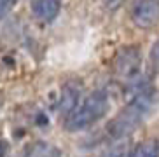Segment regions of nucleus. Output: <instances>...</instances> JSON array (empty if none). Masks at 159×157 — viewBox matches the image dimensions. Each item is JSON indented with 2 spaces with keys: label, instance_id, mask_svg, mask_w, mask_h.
Returning a JSON list of instances; mask_svg holds the SVG:
<instances>
[{
  "label": "nucleus",
  "instance_id": "1",
  "mask_svg": "<svg viewBox=\"0 0 159 157\" xmlns=\"http://www.w3.org/2000/svg\"><path fill=\"white\" fill-rule=\"evenodd\" d=\"M156 103H157V94L154 86H145L140 91L133 92L131 100L124 105V108L105 126L107 140L114 143L124 141L150 117L156 108Z\"/></svg>",
  "mask_w": 159,
  "mask_h": 157
},
{
  "label": "nucleus",
  "instance_id": "2",
  "mask_svg": "<svg viewBox=\"0 0 159 157\" xmlns=\"http://www.w3.org/2000/svg\"><path fill=\"white\" fill-rule=\"evenodd\" d=\"M110 110V96L105 89H96L86 98L82 105H79L65 119V129L68 133H79L93 124H96L102 117Z\"/></svg>",
  "mask_w": 159,
  "mask_h": 157
},
{
  "label": "nucleus",
  "instance_id": "3",
  "mask_svg": "<svg viewBox=\"0 0 159 157\" xmlns=\"http://www.w3.org/2000/svg\"><path fill=\"white\" fill-rule=\"evenodd\" d=\"M142 66V52L140 46H124L119 49L117 56L114 58V74L117 77L133 82Z\"/></svg>",
  "mask_w": 159,
  "mask_h": 157
},
{
  "label": "nucleus",
  "instance_id": "4",
  "mask_svg": "<svg viewBox=\"0 0 159 157\" xmlns=\"http://www.w3.org/2000/svg\"><path fill=\"white\" fill-rule=\"evenodd\" d=\"M159 0H133L129 9V18L133 25L142 30H150L157 23Z\"/></svg>",
  "mask_w": 159,
  "mask_h": 157
},
{
  "label": "nucleus",
  "instance_id": "5",
  "mask_svg": "<svg viewBox=\"0 0 159 157\" xmlns=\"http://www.w3.org/2000/svg\"><path fill=\"white\" fill-rule=\"evenodd\" d=\"M80 92H82V84H79L77 80H68L63 86L60 92V100H58V110L65 119L79 106Z\"/></svg>",
  "mask_w": 159,
  "mask_h": 157
},
{
  "label": "nucleus",
  "instance_id": "6",
  "mask_svg": "<svg viewBox=\"0 0 159 157\" xmlns=\"http://www.w3.org/2000/svg\"><path fill=\"white\" fill-rule=\"evenodd\" d=\"M33 16L44 23H52L61 9V0H30Z\"/></svg>",
  "mask_w": 159,
  "mask_h": 157
},
{
  "label": "nucleus",
  "instance_id": "7",
  "mask_svg": "<svg viewBox=\"0 0 159 157\" xmlns=\"http://www.w3.org/2000/svg\"><path fill=\"white\" fill-rule=\"evenodd\" d=\"M157 155H159V148L156 140H147V141L135 145L129 154V157H157Z\"/></svg>",
  "mask_w": 159,
  "mask_h": 157
},
{
  "label": "nucleus",
  "instance_id": "8",
  "mask_svg": "<svg viewBox=\"0 0 159 157\" xmlns=\"http://www.w3.org/2000/svg\"><path fill=\"white\" fill-rule=\"evenodd\" d=\"M58 155H60V152L54 147L40 141V143L32 145V148L28 150V155L26 157H58Z\"/></svg>",
  "mask_w": 159,
  "mask_h": 157
},
{
  "label": "nucleus",
  "instance_id": "9",
  "mask_svg": "<svg viewBox=\"0 0 159 157\" xmlns=\"http://www.w3.org/2000/svg\"><path fill=\"white\" fill-rule=\"evenodd\" d=\"M131 148H133V145L126 143V141H122V143H116V145H112V147L108 148L102 157H129Z\"/></svg>",
  "mask_w": 159,
  "mask_h": 157
},
{
  "label": "nucleus",
  "instance_id": "10",
  "mask_svg": "<svg viewBox=\"0 0 159 157\" xmlns=\"http://www.w3.org/2000/svg\"><path fill=\"white\" fill-rule=\"evenodd\" d=\"M18 2H19V0H0V21H2V19H4L11 11L14 9Z\"/></svg>",
  "mask_w": 159,
  "mask_h": 157
},
{
  "label": "nucleus",
  "instance_id": "11",
  "mask_svg": "<svg viewBox=\"0 0 159 157\" xmlns=\"http://www.w3.org/2000/svg\"><path fill=\"white\" fill-rule=\"evenodd\" d=\"M122 4H124V0H103V5L108 12H116Z\"/></svg>",
  "mask_w": 159,
  "mask_h": 157
},
{
  "label": "nucleus",
  "instance_id": "12",
  "mask_svg": "<svg viewBox=\"0 0 159 157\" xmlns=\"http://www.w3.org/2000/svg\"><path fill=\"white\" fill-rule=\"evenodd\" d=\"M5 152H7V147H5V143L0 140V157H5Z\"/></svg>",
  "mask_w": 159,
  "mask_h": 157
}]
</instances>
